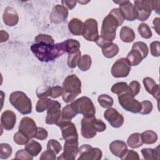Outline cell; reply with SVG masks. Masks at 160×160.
<instances>
[{"instance_id":"cell-1","label":"cell","mask_w":160,"mask_h":160,"mask_svg":"<svg viewBox=\"0 0 160 160\" xmlns=\"http://www.w3.org/2000/svg\"><path fill=\"white\" fill-rule=\"evenodd\" d=\"M124 21L120 9L117 8L112 9L102 21L101 35L96 41L97 45L102 48L106 44L112 42L116 38L118 27L122 25Z\"/></svg>"},{"instance_id":"cell-2","label":"cell","mask_w":160,"mask_h":160,"mask_svg":"<svg viewBox=\"0 0 160 160\" xmlns=\"http://www.w3.org/2000/svg\"><path fill=\"white\" fill-rule=\"evenodd\" d=\"M30 48L40 61L45 62L52 61L64 53L61 42L54 44L36 42L32 44Z\"/></svg>"},{"instance_id":"cell-3","label":"cell","mask_w":160,"mask_h":160,"mask_svg":"<svg viewBox=\"0 0 160 160\" xmlns=\"http://www.w3.org/2000/svg\"><path fill=\"white\" fill-rule=\"evenodd\" d=\"M62 94L63 101L66 102H70L81 93V81L75 74L68 76L62 82Z\"/></svg>"},{"instance_id":"cell-4","label":"cell","mask_w":160,"mask_h":160,"mask_svg":"<svg viewBox=\"0 0 160 160\" xmlns=\"http://www.w3.org/2000/svg\"><path fill=\"white\" fill-rule=\"evenodd\" d=\"M9 102L22 114H29L32 112L31 99L22 91H16L11 93Z\"/></svg>"},{"instance_id":"cell-5","label":"cell","mask_w":160,"mask_h":160,"mask_svg":"<svg viewBox=\"0 0 160 160\" xmlns=\"http://www.w3.org/2000/svg\"><path fill=\"white\" fill-rule=\"evenodd\" d=\"M71 105L77 114H81L84 117L95 116L96 109L91 99L87 96H82L74 101Z\"/></svg>"},{"instance_id":"cell-6","label":"cell","mask_w":160,"mask_h":160,"mask_svg":"<svg viewBox=\"0 0 160 160\" xmlns=\"http://www.w3.org/2000/svg\"><path fill=\"white\" fill-rule=\"evenodd\" d=\"M118 101L122 108L127 111L138 113L141 109V102L134 99V97L131 94L129 89L118 95Z\"/></svg>"},{"instance_id":"cell-7","label":"cell","mask_w":160,"mask_h":160,"mask_svg":"<svg viewBox=\"0 0 160 160\" xmlns=\"http://www.w3.org/2000/svg\"><path fill=\"white\" fill-rule=\"evenodd\" d=\"M98 22L95 19H86L83 24L82 36L88 41L96 42L99 38Z\"/></svg>"},{"instance_id":"cell-8","label":"cell","mask_w":160,"mask_h":160,"mask_svg":"<svg viewBox=\"0 0 160 160\" xmlns=\"http://www.w3.org/2000/svg\"><path fill=\"white\" fill-rule=\"evenodd\" d=\"M78 155V160H99L102 158V152L99 148L83 144L79 148Z\"/></svg>"},{"instance_id":"cell-9","label":"cell","mask_w":160,"mask_h":160,"mask_svg":"<svg viewBox=\"0 0 160 160\" xmlns=\"http://www.w3.org/2000/svg\"><path fill=\"white\" fill-rule=\"evenodd\" d=\"M131 66L126 58L118 59L111 68V74L116 78L127 77L131 71Z\"/></svg>"},{"instance_id":"cell-10","label":"cell","mask_w":160,"mask_h":160,"mask_svg":"<svg viewBox=\"0 0 160 160\" xmlns=\"http://www.w3.org/2000/svg\"><path fill=\"white\" fill-rule=\"evenodd\" d=\"M56 124L61 128L62 138L65 141L78 139L76 128L71 121L59 120Z\"/></svg>"},{"instance_id":"cell-11","label":"cell","mask_w":160,"mask_h":160,"mask_svg":"<svg viewBox=\"0 0 160 160\" xmlns=\"http://www.w3.org/2000/svg\"><path fill=\"white\" fill-rule=\"evenodd\" d=\"M78 139L65 141L64 144V151L58 158V159L74 160L78 155Z\"/></svg>"},{"instance_id":"cell-12","label":"cell","mask_w":160,"mask_h":160,"mask_svg":"<svg viewBox=\"0 0 160 160\" xmlns=\"http://www.w3.org/2000/svg\"><path fill=\"white\" fill-rule=\"evenodd\" d=\"M134 7L138 13V18L140 21H146L152 12V1H135Z\"/></svg>"},{"instance_id":"cell-13","label":"cell","mask_w":160,"mask_h":160,"mask_svg":"<svg viewBox=\"0 0 160 160\" xmlns=\"http://www.w3.org/2000/svg\"><path fill=\"white\" fill-rule=\"evenodd\" d=\"M61 105L58 101L51 100L48 109H47V116L46 123L48 124H56L59 120L61 116Z\"/></svg>"},{"instance_id":"cell-14","label":"cell","mask_w":160,"mask_h":160,"mask_svg":"<svg viewBox=\"0 0 160 160\" xmlns=\"http://www.w3.org/2000/svg\"><path fill=\"white\" fill-rule=\"evenodd\" d=\"M119 4V9L121 11L124 20L133 21L138 18V13L134 6L129 1H114Z\"/></svg>"},{"instance_id":"cell-15","label":"cell","mask_w":160,"mask_h":160,"mask_svg":"<svg viewBox=\"0 0 160 160\" xmlns=\"http://www.w3.org/2000/svg\"><path fill=\"white\" fill-rule=\"evenodd\" d=\"M37 128L35 121L29 117H24L19 124V131L25 134L30 139L35 138Z\"/></svg>"},{"instance_id":"cell-16","label":"cell","mask_w":160,"mask_h":160,"mask_svg":"<svg viewBox=\"0 0 160 160\" xmlns=\"http://www.w3.org/2000/svg\"><path fill=\"white\" fill-rule=\"evenodd\" d=\"M104 118L111 126L115 128L121 127L124 121L123 116L116 109L112 108H108L104 111Z\"/></svg>"},{"instance_id":"cell-17","label":"cell","mask_w":160,"mask_h":160,"mask_svg":"<svg viewBox=\"0 0 160 160\" xmlns=\"http://www.w3.org/2000/svg\"><path fill=\"white\" fill-rule=\"evenodd\" d=\"M96 118L95 116L91 118L83 117L81 122V132L83 138L86 139H91L94 138L97 131L94 127V120Z\"/></svg>"},{"instance_id":"cell-18","label":"cell","mask_w":160,"mask_h":160,"mask_svg":"<svg viewBox=\"0 0 160 160\" xmlns=\"http://www.w3.org/2000/svg\"><path fill=\"white\" fill-rule=\"evenodd\" d=\"M68 16V9L62 5L56 4L53 7L50 14L49 19L51 22L58 24L66 20Z\"/></svg>"},{"instance_id":"cell-19","label":"cell","mask_w":160,"mask_h":160,"mask_svg":"<svg viewBox=\"0 0 160 160\" xmlns=\"http://www.w3.org/2000/svg\"><path fill=\"white\" fill-rule=\"evenodd\" d=\"M16 122V115L13 111L6 110L2 113L1 116V123L5 130H12L14 128Z\"/></svg>"},{"instance_id":"cell-20","label":"cell","mask_w":160,"mask_h":160,"mask_svg":"<svg viewBox=\"0 0 160 160\" xmlns=\"http://www.w3.org/2000/svg\"><path fill=\"white\" fill-rule=\"evenodd\" d=\"M2 19L4 23L6 26L12 27L18 24L19 21V16L17 11L13 8L7 7L4 11Z\"/></svg>"},{"instance_id":"cell-21","label":"cell","mask_w":160,"mask_h":160,"mask_svg":"<svg viewBox=\"0 0 160 160\" xmlns=\"http://www.w3.org/2000/svg\"><path fill=\"white\" fill-rule=\"evenodd\" d=\"M109 149L112 154L121 159L127 152L128 146L124 141L115 140L110 143Z\"/></svg>"},{"instance_id":"cell-22","label":"cell","mask_w":160,"mask_h":160,"mask_svg":"<svg viewBox=\"0 0 160 160\" xmlns=\"http://www.w3.org/2000/svg\"><path fill=\"white\" fill-rule=\"evenodd\" d=\"M142 82L146 91L149 94L152 95V96L158 101L159 97V84H156L154 80L149 77L144 78L142 80Z\"/></svg>"},{"instance_id":"cell-23","label":"cell","mask_w":160,"mask_h":160,"mask_svg":"<svg viewBox=\"0 0 160 160\" xmlns=\"http://www.w3.org/2000/svg\"><path fill=\"white\" fill-rule=\"evenodd\" d=\"M61 45L64 52L72 54L79 51L80 43L78 41L74 39H68L61 42Z\"/></svg>"},{"instance_id":"cell-24","label":"cell","mask_w":160,"mask_h":160,"mask_svg":"<svg viewBox=\"0 0 160 160\" xmlns=\"http://www.w3.org/2000/svg\"><path fill=\"white\" fill-rule=\"evenodd\" d=\"M82 21L78 18H72L68 23V28L69 31L74 36H79L82 34L83 29Z\"/></svg>"},{"instance_id":"cell-25","label":"cell","mask_w":160,"mask_h":160,"mask_svg":"<svg viewBox=\"0 0 160 160\" xmlns=\"http://www.w3.org/2000/svg\"><path fill=\"white\" fill-rule=\"evenodd\" d=\"M101 49L104 56L109 59L114 58L119 51L118 46L112 42L106 44Z\"/></svg>"},{"instance_id":"cell-26","label":"cell","mask_w":160,"mask_h":160,"mask_svg":"<svg viewBox=\"0 0 160 160\" xmlns=\"http://www.w3.org/2000/svg\"><path fill=\"white\" fill-rule=\"evenodd\" d=\"M119 36L122 42L127 43L134 41L136 37L134 30L128 26H123L121 28Z\"/></svg>"},{"instance_id":"cell-27","label":"cell","mask_w":160,"mask_h":160,"mask_svg":"<svg viewBox=\"0 0 160 160\" xmlns=\"http://www.w3.org/2000/svg\"><path fill=\"white\" fill-rule=\"evenodd\" d=\"M159 146L156 148H143L141 152L146 160H159Z\"/></svg>"},{"instance_id":"cell-28","label":"cell","mask_w":160,"mask_h":160,"mask_svg":"<svg viewBox=\"0 0 160 160\" xmlns=\"http://www.w3.org/2000/svg\"><path fill=\"white\" fill-rule=\"evenodd\" d=\"M27 152L32 156H37L42 150V146L38 141L30 139L25 145L24 148Z\"/></svg>"},{"instance_id":"cell-29","label":"cell","mask_w":160,"mask_h":160,"mask_svg":"<svg viewBox=\"0 0 160 160\" xmlns=\"http://www.w3.org/2000/svg\"><path fill=\"white\" fill-rule=\"evenodd\" d=\"M127 144L132 149H136L142 146L144 143L142 141L141 134L135 132L131 134L127 139Z\"/></svg>"},{"instance_id":"cell-30","label":"cell","mask_w":160,"mask_h":160,"mask_svg":"<svg viewBox=\"0 0 160 160\" xmlns=\"http://www.w3.org/2000/svg\"><path fill=\"white\" fill-rule=\"evenodd\" d=\"M126 58L131 66H136L139 65L143 59L140 52L135 49H131V51L128 54Z\"/></svg>"},{"instance_id":"cell-31","label":"cell","mask_w":160,"mask_h":160,"mask_svg":"<svg viewBox=\"0 0 160 160\" xmlns=\"http://www.w3.org/2000/svg\"><path fill=\"white\" fill-rule=\"evenodd\" d=\"M141 139L144 144H152L158 140V135L156 132L152 130H147L141 134Z\"/></svg>"},{"instance_id":"cell-32","label":"cell","mask_w":160,"mask_h":160,"mask_svg":"<svg viewBox=\"0 0 160 160\" xmlns=\"http://www.w3.org/2000/svg\"><path fill=\"white\" fill-rule=\"evenodd\" d=\"M78 114L74 111L71 104L66 105L61 111V116L59 120L71 121Z\"/></svg>"},{"instance_id":"cell-33","label":"cell","mask_w":160,"mask_h":160,"mask_svg":"<svg viewBox=\"0 0 160 160\" xmlns=\"http://www.w3.org/2000/svg\"><path fill=\"white\" fill-rule=\"evenodd\" d=\"M98 101L101 107L107 109L111 108L114 103L112 98L106 94L99 95L98 98Z\"/></svg>"},{"instance_id":"cell-34","label":"cell","mask_w":160,"mask_h":160,"mask_svg":"<svg viewBox=\"0 0 160 160\" xmlns=\"http://www.w3.org/2000/svg\"><path fill=\"white\" fill-rule=\"evenodd\" d=\"M81 57V52L80 51L72 54H68L67 61L68 67L70 68H75L78 66Z\"/></svg>"},{"instance_id":"cell-35","label":"cell","mask_w":160,"mask_h":160,"mask_svg":"<svg viewBox=\"0 0 160 160\" xmlns=\"http://www.w3.org/2000/svg\"><path fill=\"white\" fill-rule=\"evenodd\" d=\"M132 49H135L139 51L141 54L143 59L147 57L149 53V48L147 44L141 41L135 42L132 46Z\"/></svg>"},{"instance_id":"cell-36","label":"cell","mask_w":160,"mask_h":160,"mask_svg":"<svg viewBox=\"0 0 160 160\" xmlns=\"http://www.w3.org/2000/svg\"><path fill=\"white\" fill-rule=\"evenodd\" d=\"M91 63L92 60L90 56H89L88 54H84L81 57L78 64V66L81 71H87L91 68Z\"/></svg>"},{"instance_id":"cell-37","label":"cell","mask_w":160,"mask_h":160,"mask_svg":"<svg viewBox=\"0 0 160 160\" xmlns=\"http://www.w3.org/2000/svg\"><path fill=\"white\" fill-rule=\"evenodd\" d=\"M111 91L112 93L117 94L118 96L129 91L128 85L125 82H119L115 83L111 88Z\"/></svg>"},{"instance_id":"cell-38","label":"cell","mask_w":160,"mask_h":160,"mask_svg":"<svg viewBox=\"0 0 160 160\" xmlns=\"http://www.w3.org/2000/svg\"><path fill=\"white\" fill-rule=\"evenodd\" d=\"M47 150L56 155L59 154L62 150V146L58 141L52 139L49 140L48 142Z\"/></svg>"},{"instance_id":"cell-39","label":"cell","mask_w":160,"mask_h":160,"mask_svg":"<svg viewBox=\"0 0 160 160\" xmlns=\"http://www.w3.org/2000/svg\"><path fill=\"white\" fill-rule=\"evenodd\" d=\"M138 30L140 36L144 39H149L152 37V31L149 26L146 23L142 22L138 26Z\"/></svg>"},{"instance_id":"cell-40","label":"cell","mask_w":160,"mask_h":160,"mask_svg":"<svg viewBox=\"0 0 160 160\" xmlns=\"http://www.w3.org/2000/svg\"><path fill=\"white\" fill-rule=\"evenodd\" d=\"M51 99L47 98H39L36 105V111L38 112H42L44 111H47L50 104Z\"/></svg>"},{"instance_id":"cell-41","label":"cell","mask_w":160,"mask_h":160,"mask_svg":"<svg viewBox=\"0 0 160 160\" xmlns=\"http://www.w3.org/2000/svg\"><path fill=\"white\" fill-rule=\"evenodd\" d=\"M12 149L11 146L7 143L0 144V158L2 159H8L12 154Z\"/></svg>"},{"instance_id":"cell-42","label":"cell","mask_w":160,"mask_h":160,"mask_svg":"<svg viewBox=\"0 0 160 160\" xmlns=\"http://www.w3.org/2000/svg\"><path fill=\"white\" fill-rule=\"evenodd\" d=\"M13 139L14 142L18 145H26L30 140L29 138H28L25 134H24L19 131L14 134L13 136Z\"/></svg>"},{"instance_id":"cell-43","label":"cell","mask_w":160,"mask_h":160,"mask_svg":"<svg viewBox=\"0 0 160 160\" xmlns=\"http://www.w3.org/2000/svg\"><path fill=\"white\" fill-rule=\"evenodd\" d=\"M36 94L39 98H43L51 96V87H48L45 86H39L36 90Z\"/></svg>"},{"instance_id":"cell-44","label":"cell","mask_w":160,"mask_h":160,"mask_svg":"<svg viewBox=\"0 0 160 160\" xmlns=\"http://www.w3.org/2000/svg\"><path fill=\"white\" fill-rule=\"evenodd\" d=\"M141 109L139 111V113L141 114L147 115L151 112L152 110V104L150 101L148 100H144L141 102Z\"/></svg>"},{"instance_id":"cell-45","label":"cell","mask_w":160,"mask_h":160,"mask_svg":"<svg viewBox=\"0 0 160 160\" xmlns=\"http://www.w3.org/2000/svg\"><path fill=\"white\" fill-rule=\"evenodd\" d=\"M34 40L36 42H44L49 44H54V39L49 35L44 34H38L36 37H35Z\"/></svg>"},{"instance_id":"cell-46","label":"cell","mask_w":160,"mask_h":160,"mask_svg":"<svg viewBox=\"0 0 160 160\" xmlns=\"http://www.w3.org/2000/svg\"><path fill=\"white\" fill-rule=\"evenodd\" d=\"M128 88L131 94L132 95V96L135 97L140 91L141 84L137 81H132L128 85Z\"/></svg>"},{"instance_id":"cell-47","label":"cell","mask_w":160,"mask_h":160,"mask_svg":"<svg viewBox=\"0 0 160 160\" xmlns=\"http://www.w3.org/2000/svg\"><path fill=\"white\" fill-rule=\"evenodd\" d=\"M151 54L154 57H159L160 56V42L155 41L150 44Z\"/></svg>"},{"instance_id":"cell-48","label":"cell","mask_w":160,"mask_h":160,"mask_svg":"<svg viewBox=\"0 0 160 160\" xmlns=\"http://www.w3.org/2000/svg\"><path fill=\"white\" fill-rule=\"evenodd\" d=\"M16 159H23V160H32L33 159V156L30 155L27 151L24 149H20L16 153L15 156Z\"/></svg>"},{"instance_id":"cell-49","label":"cell","mask_w":160,"mask_h":160,"mask_svg":"<svg viewBox=\"0 0 160 160\" xmlns=\"http://www.w3.org/2000/svg\"><path fill=\"white\" fill-rule=\"evenodd\" d=\"M48 136V131L41 127H38L37 132L35 136V138L39 140H44Z\"/></svg>"},{"instance_id":"cell-50","label":"cell","mask_w":160,"mask_h":160,"mask_svg":"<svg viewBox=\"0 0 160 160\" xmlns=\"http://www.w3.org/2000/svg\"><path fill=\"white\" fill-rule=\"evenodd\" d=\"M123 160H130V159H139V154L137 152L133 150H128L124 154V156L121 158Z\"/></svg>"},{"instance_id":"cell-51","label":"cell","mask_w":160,"mask_h":160,"mask_svg":"<svg viewBox=\"0 0 160 160\" xmlns=\"http://www.w3.org/2000/svg\"><path fill=\"white\" fill-rule=\"evenodd\" d=\"M94 124L97 132H103L106 129V124L101 119L95 118L94 120Z\"/></svg>"},{"instance_id":"cell-52","label":"cell","mask_w":160,"mask_h":160,"mask_svg":"<svg viewBox=\"0 0 160 160\" xmlns=\"http://www.w3.org/2000/svg\"><path fill=\"white\" fill-rule=\"evenodd\" d=\"M62 94V88L59 86H56L51 87V94L52 98H57L61 96Z\"/></svg>"},{"instance_id":"cell-53","label":"cell","mask_w":160,"mask_h":160,"mask_svg":"<svg viewBox=\"0 0 160 160\" xmlns=\"http://www.w3.org/2000/svg\"><path fill=\"white\" fill-rule=\"evenodd\" d=\"M39 159L41 160H54L56 159V157L54 153L46 150L41 154Z\"/></svg>"},{"instance_id":"cell-54","label":"cell","mask_w":160,"mask_h":160,"mask_svg":"<svg viewBox=\"0 0 160 160\" xmlns=\"http://www.w3.org/2000/svg\"><path fill=\"white\" fill-rule=\"evenodd\" d=\"M77 2L78 1H67V0L61 1L62 5L66 7V8H68L70 10L72 9L76 6Z\"/></svg>"},{"instance_id":"cell-55","label":"cell","mask_w":160,"mask_h":160,"mask_svg":"<svg viewBox=\"0 0 160 160\" xmlns=\"http://www.w3.org/2000/svg\"><path fill=\"white\" fill-rule=\"evenodd\" d=\"M159 1H152V10L154 11L156 13L159 14Z\"/></svg>"},{"instance_id":"cell-56","label":"cell","mask_w":160,"mask_h":160,"mask_svg":"<svg viewBox=\"0 0 160 160\" xmlns=\"http://www.w3.org/2000/svg\"><path fill=\"white\" fill-rule=\"evenodd\" d=\"M0 38H1L0 42L1 43L3 42H5L8 41L9 39V34L3 30H1L0 31Z\"/></svg>"},{"instance_id":"cell-57","label":"cell","mask_w":160,"mask_h":160,"mask_svg":"<svg viewBox=\"0 0 160 160\" xmlns=\"http://www.w3.org/2000/svg\"><path fill=\"white\" fill-rule=\"evenodd\" d=\"M153 28L155 29V31H156V32L159 34V18L157 17L156 18L154 19L153 21Z\"/></svg>"}]
</instances>
